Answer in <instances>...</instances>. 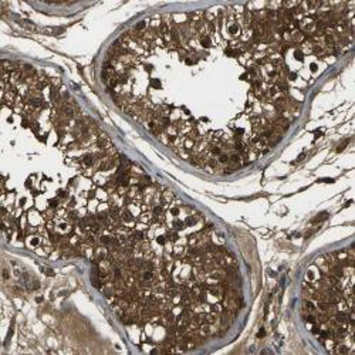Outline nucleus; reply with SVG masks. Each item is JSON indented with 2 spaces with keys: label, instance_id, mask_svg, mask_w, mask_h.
I'll return each mask as SVG.
<instances>
[{
  "label": "nucleus",
  "instance_id": "f257e3e1",
  "mask_svg": "<svg viewBox=\"0 0 355 355\" xmlns=\"http://www.w3.org/2000/svg\"><path fill=\"white\" fill-rule=\"evenodd\" d=\"M354 2H261L158 13L103 63L112 101L168 150L218 173L268 155L354 40Z\"/></svg>",
  "mask_w": 355,
  "mask_h": 355
},
{
  "label": "nucleus",
  "instance_id": "f03ea898",
  "mask_svg": "<svg viewBox=\"0 0 355 355\" xmlns=\"http://www.w3.org/2000/svg\"><path fill=\"white\" fill-rule=\"evenodd\" d=\"M131 340L187 352L227 333L243 309L238 259L199 211L137 173L88 256Z\"/></svg>",
  "mask_w": 355,
  "mask_h": 355
},
{
  "label": "nucleus",
  "instance_id": "7ed1b4c3",
  "mask_svg": "<svg viewBox=\"0 0 355 355\" xmlns=\"http://www.w3.org/2000/svg\"><path fill=\"white\" fill-rule=\"evenodd\" d=\"M3 233L46 257H88L137 169L67 87L3 62Z\"/></svg>",
  "mask_w": 355,
  "mask_h": 355
},
{
  "label": "nucleus",
  "instance_id": "20e7f679",
  "mask_svg": "<svg viewBox=\"0 0 355 355\" xmlns=\"http://www.w3.org/2000/svg\"><path fill=\"white\" fill-rule=\"evenodd\" d=\"M354 250L320 256L303 280V315L329 352L354 354Z\"/></svg>",
  "mask_w": 355,
  "mask_h": 355
}]
</instances>
